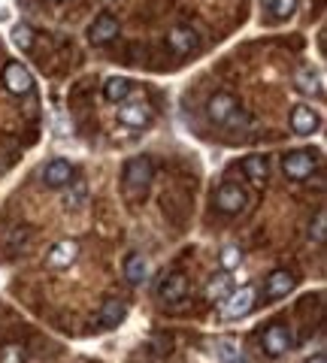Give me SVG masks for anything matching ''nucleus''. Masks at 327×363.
<instances>
[{
    "label": "nucleus",
    "instance_id": "f257e3e1",
    "mask_svg": "<svg viewBox=\"0 0 327 363\" xmlns=\"http://www.w3.org/2000/svg\"><path fill=\"white\" fill-rule=\"evenodd\" d=\"M152 176H155L152 157H145V155L131 157V161L125 164V173H121V185H125V194L143 197L145 191H149V185H152Z\"/></svg>",
    "mask_w": 327,
    "mask_h": 363
},
{
    "label": "nucleus",
    "instance_id": "f03ea898",
    "mask_svg": "<svg viewBox=\"0 0 327 363\" xmlns=\"http://www.w3.org/2000/svg\"><path fill=\"white\" fill-rule=\"evenodd\" d=\"M206 116H209L212 124H221V128L243 124V112H240V104H236L233 94H216V97H209Z\"/></svg>",
    "mask_w": 327,
    "mask_h": 363
},
{
    "label": "nucleus",
    "instance_id": "7ed1b4c3",
    "mask_svg": "<svg viewBox=\"0 0 327 363\" xmlns=\"http://www.w3.org/2000/svg\"><path fill=\"white\" fill-rule=\"evenodd\" d=\"M249 206V191H245L240 182H224L216 191V209L224 215H240Z\"/></svg>",
    "mask_w": 327,
    "mask_h": 363
},
{
    "label": "nucleus",
    "instance_id": "20e7f679",
    "mask_svg": "<svg viewBox=\"0 0 327 363\" xmlns=\"http://www.w3.org/2000/svg\"><path fill=\"white\" fill-rule=\"evenodd\" d=\"M255 309V288H233L228 297L221 300V318L224 321H236V318L249 315Z\"/></svg>",
    "mask_w": 327,
    "mask_h": 363
},
{
    "label": "nucleus",
    "instance_id": "39448f33",
    "mask_svg": "<svg viewBox=\"0 0 327 363\" xmlns=\"http://www.w3.org/2000/svg\"><path fill=\"white\" fill-rule=\"evenodd\" d=\"M152 118H155V112H152V106L145 104V100H121V106H118V124L140 130V128H149Z\"/></svg>",
    "mask_w": 327,
    "mask_h": 363
},
{
    "label": "nucleus",
    "instance_id": "423d86ee",
    "mask_svg": "<svg viewBox=\"0 0 327 363\" xmlns=\"http://www.w3.org/2000/svg\"><path fill=\"white\" fill-rule=\"evenodd\" d=\"M291 342H294V336H291V327L288 324H270L264 336H261V348L267 357H282L288 354Z\"/></svg>",
    "mask_w": 327,
    "mask_h": 363
},
{
    "label": "nucleus",
    "instance_id": "0eeeda50",
    "mask_svg": "<svg viewBox=\"0 0 327 363\" xmlns=\"http://www.w3.org/2000/svg\"><path fill=\"white\" fill-rule=\"evenodd\" d=\"M282 173H285V179L291 182H303V179H309L315 173V155L309 152H288L285 157H282Z\"/></svg>",
    "mask_w": 327,
    "mask_h": 363
},
{
    "label": "nucleus",
    "instance_id": "6e6552de",
    "mask_svg": "<svg viewBox=\"0 0 327 363\" xmlns=\"http://www.w3.org/2000/svg\"><path fill=\"white\" fill-rule=\"evenodd\" d=\"M191 294V285L185 279V272H167L157 285V297H161L167 306H179Z\"/></svg>",
    "mask_w": 327,
    "mask_h": 363
},
{
    "label": "nucleus",
    "instance_id": "1a4fd4ad",
    "mask_svg": "<svg viewBox=\"0 0 327 363\" xmlns=\"http://www.w3.org/2000/svg\"><path fill=\"white\" fill-rule=\"evenodd\" d=\"M4 85H6V91L9 94H31L33 91V76H31V70L21 61H9L6 67H4Z\"/></svg>",
    "mask_w": 327,
    "mask_h": 363
},
{
    "label": "nucleus",
    "instance_id": "9d476101",
    "mask_svg": "<svg viewBox=\"0 0 327 363\" xmlns=\"http://www.w3.org/2000/svg\"><path fill=\"white\" fill-rule=\"evenodd\" d=\"M76 176V169L70 161H64V157H55V161H49L46 167H43V182H46L49 188H64L70 185V179Z\"/></svg>",
    "mask_w": 327,
    "mask_h": 363
},
{
    "label": "nucleus",
    "instance_id": "9b49d317",
    "mask_svg": "<svg viewBox=\"0 0 327 363\" xmlns=\"http://www.w3.org/2000/svg\"><path fill=\"white\" fill-rule=\"evenodd\" d=\"M167 45H170L176 55H188V52H194L200 45V37L188 25H176V28L167 30Z\"/></svg>",
    "mask_w": 327,
    "mask_h": 363
},
{
    "label": "nucleus",
    "instance_id": "f8f14e48",
    "mask_svg": "<svg viewBox=\"0 0 327 363\" xmlns=\"http://www.w3.org/2000/svg\"><path fill=\"white\" fill-rule=\"evenodd\" d=\"M116 37H118V18L112 13H100L94 18L92 30H88V40L97 43V45H104V43H112Z\"/></svg>",
    "mask_w": 327,
    "mask_h": 363
},
{
    "label": "nucleus",
    "instance_id": "ddd939ff",
    "mask_svg": "<svg viewBox=\"0 0 327 363\" xmlns=\"http://www.w3.org/2000/svg\"><path fill=\"white\" fill-rule=\"evenodd\" d=\"M318 124H321V118L312 106H294V112H291V130L297 136H312L318 130Z\"/></svg>",
    "mask_w": 327,
    "mask_h": 363
},
{
    "label": "nucleus",
    "instance_id": "4468645a",
    "mask_svg": "<svg viewBox=\"0 0 327 363\" xmlns=\"http://www.w3.org/2000/svg\"><path fill=\"white\" fill-rule=\"evenodd\" d=\"M294 285H297V279L291 276L288 269H273L267 276V297L270 300H282V297H288V294L294 291Z\"/></svg>",
    "mask_w": 327,
    "mask_h": 363
},
{
    "label": "nucleus",
    "instance_id": "2eb2a0df",
    "mask_svg": "<svg viewBox=\"0 0 327 363\" xmlns=\"http://www.w3.org/2000/svg\"><path fill=\"white\" fill-rule=\"evenodd\" d=\"M76 257H79V242H76V240H61V242L49 252L46 260H49V267L64 269V267H70Z\"/></svg>",
    "mask_w": 327,
    "mask_h": 363
},
{
    "label": "nucleus",
    "instance_id": "dca6fc26",
    "mask_svg": "<svg viewBox=\"0 0 327 363\" xmlns=\"http://www.w3.org/2000/svg\"><path fill=\"white\" fill-rule=\"evenodd\" d=\"M240 169H243L245 179H249L255 188L267 185V173H270V169H267V157H264V155H249V157H243Z\"/></svg>",
    "mask_w": 327,
    "mask_h": 363
},
{
    "label": "nucleus",
    "instance_id": "f3484780",
    "mask_svg": "<svg viewBox=\"0 0 327 363\" xmlns=\"http://www.w3.org/2000/svg\"><path fill=\"white\" fill-rule=\"evenodd\" d=\"M231 291H233V276H231L228 269H221V272H216V276L209 279V285H206V300L221 303Z\"/></svg>",
    "mask_w": 327,
    "mask_h": 363
},
{
    "label": "nucleus",
    "instance_id": "a211bd4d",
    "mask_svg": "<svg viewBox=\"0 0 327 363\" xmlns=\"http://www.w3.org/2000/svg\"><path fill=\"white\" fill-rule=\"evenodd\" d=\"M125 276L131 285H143L145 279H149V260H145L143 255H128L125 260Z\"/></svg>",
    "mask_w": 327,
    "mask_h": 363
},
{
    "label": "nucleus",
    "instance_id": "6ab92c4d",
    "mask_svg": "<svg viewBox=\"0 0 327 363\" xmlns=\"http://www.w3.org/2000/svg\"><path fill=\"white\" fill-rule=\"evenodd\" d=\"M131 91H133V82H131V79H125V76H112L109 82L104 85V94H106V100H112V104L128 100Z\"/></svg>",
    "mask_w": 327,
    "mask_h": 363
},
{
    "label": "nucleus",
    "instance_id": "aec40b11",
    "mask_svg": "<svg viewBox=\"0 0 327 363\" xmlns=\"http://www.w3.org/2000/svg\"><path fill=\"white\" fill-rule=\"evenodd\" d=\"M70 182H73V188L64 194V206L70 209V212H76V209H82L85 203H88V182L85 179H76V176Z\"/></svg>",
    "mask_w": 327,
    "mask_h": 363
},
{
    "label": "nucleus",
    "instance_id": "412c9836",
    "mask_svg": "<svg viewBox=\"0 0 327 363\" xmlns=\"http://www.w3.org/2000/svg\"><path fill=\"white\" fill-rule=\"evenodd\" d=\"M125 315H128L125 303H121V300H106L104 309H100V324H104V327H118L121 321H125Z\"/></svg>",
    "mask_w": 327,
    "mask_h": 363
},
{
    "label": "nucleus",
    "instance_id": "4be33fe9",
    "mask_svg": "<svg viewBox=\"0 0 327 363\" xmlns=\"http://www.w3.org/2000/svg\"><path fill=\"white\" fill-rule=\"evenodd\" d=\"M294 82H297V88L303 91V94H309V97L321 94V79H318V73H315V70H309V67L294 76Z\"/></svg>",
    "mask_w": 327,
    "mask_h": 363
},
{
    "label": "nucleus",
    "instance_id": "5701e85b",
    "mask_svg": "<svg viewBox=\"0 0 327 363\" xmlns=\"http://www.w3.org/2000/svg\"><path fill=\"white\" fill-rule=\"evenodd\" d=\"M270 13H273V18H291L297 13V0H270Z\"/></svg>",
    "mask_w": 327,
    "mask_h": 363
},
{
    "label": "nucleus",
    "instance_id": "b1692460",
    "mask_svg": "<svg viewBox=\"0 0 327 363\" xmlns=\"http://www.w3.org/2000/svg\"><path fill=\"white\" fill-rule=\"evenodd\" d=\"M9 37H13V43L18 45V49H31L33 45V28L31 25H13V33H9Z\"/></svg>",
    "mask_w": 327,
    "mask_h": 363
},
{
    "label": "nucleus",
    "instance_id": "393cba45",
    "mask_svg": "<svg viewBox=\"0 0 327 363\" xmlns=\"http://www.w3.org/2000/svg\"><path fill=\"white\" fill-rule=\"evenodd\" d=\"M240 264H243V252H240V248H236V245H224L221 248V267L228 272H233Z\"/></svg>",
    "mask_w": 327,
    "mask_h": 363
},
{
    "label": "nucleus",
    "instance_id": "a878e982",
    "mask_svg": "<svg viewBox=\"0 0 327 363\" xmlns=\"http://www.w3.org/2000/svg\"><path fill=\"white\" fill-rule=\"evenodd\" d=\"M0 363H25V348L18 342H6L0 348Z\"/></svg>",
    "mask_w": 327,
    "mask_h": 363
},
{
    "label": "nucleus",
    "instance_id": "bb28decb",
    "mask_svg": "<svg viewBox=\"0 0 327 363\" xmlns=\"http://www.w3.org/2000/svg\"><path fill=\"white\" fill-rule=\"evenodd\" d=\"M309 236H312V242H318V245L327 240V218H324V212L315 215V221L309 227Z\"/></svg>",
    "mask_w": 327,
    "mask_h": 363
},
{
    "label": "nucleus",
    "instance_id": "cd10ccee",
    "mask_svg": "<svg viewBox=\"0 0 327 363\" xmlns=\"http://www.w3.org/2000/svg\"><path fill=\"white\" fill-rule=\"evenodd\" d=\"M306 363H327V357H324V354H315V357H312V360H306Z\"/></svg>",
    "mask_w": 327,
    "mask_h": 363
}]
</instances>
